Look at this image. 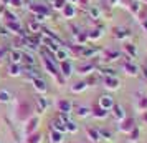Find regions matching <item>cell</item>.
Here are the masks:
<instances>
[{
	"mask_svg": "<svg viewBox=\"0 0 147 143\" xmlns=\"http://www.w3.org/2000/svg\"><path fill=\"white\" fill-rule=\"evenodd\" d=\"M8 58H10V63H18L20 65L23 62V52L18 50V48H13V50L8 52Z\"/></svg>",
	"mask_w": 147,
	"mask_h": 143,
	"instance_id": "2e32d148",
	"label": "cell"
},
{
	"mask_svg": "<svg viewBox=\"0 0 147 143\" xmlns=\"http://www.w3.org/2000/svg\"><path fill=\"white\" fill-rule=\"evenodd\" d=\"M114 98L113 95H109V93H102V95L98 98V105H99L102 110H106V112H111V108L114 107Z\"/></svg>",
	"mask_w": 147,
	"mask_h": 143,
	"instance_id": "5b68a950",
	"label": "cell"
},
{
	"mask_svg": "<svg viewBox=\"0 0 147 143\" xmlns=\"http://www.w3.org/2000/svg\"><path fill=\"white\" fill-rule=\"evenodd\" d=\"M111 113H113V118L114 122L121 123L124 118H126V112H124V107H121V105H117V103H114V107L111 108Z\"/></svg>",
	"mask_w": 147,
	"mask_h": 143,
	"instance_id": "ba28073f",
	"label": "cell"
},
{
	"mask_svg": "<svg viewBox=\"0 0 147 143\" xmlns=\"http://www.w3.org/2000/svg\"><path fill=\"white\" fill-rule=\"evenodd\" d=\"M96 65H98V63H93V62L81 63L80 67H78V73H81V75H88V73H91V72L96 70Z\"/></svg>",
	"mask_w": 147,
	"mask_h": 143,
	"instance_id": "e0dca14e",
	"label": "cell"
},
{
	"mask_svg": "<svg viewBox=\"0 0 147 143\" xmlns=\"http://www.w3.org/2000/svg\"><path fill=\"white\" fill-rule=\"evenodd\" d=\"M73 110L76 112V115L80 118H86V116L91 115V108L86 107V105H78V107H73Z\"/></svg>",
	"mask_w": 147,
	"mask_h": 143,
	"instance_id": "44dd1931",
	"label": "cell"
},
{
	"mask_svg": "<svg viewBox=\"0 0 147 143\" xmlns=\"http://www.w3.org/2000/svg\"><path fill=\"white\" fill-rule=\"evenodd\" d=\"M68 2H69V3H73V5H74V3H78L80 0H68Z\"/></svg>",
	"mask_w": 147,
	"mask_h": 143,
	"instance_id": "6f0895ef",
	"label": "cell"
},
{
	"mask_svg": "<svg viewBox=\"0 0 147 143\" xmlns=\"http://www.w3.org/2000/svg\"><path fill=\"white\" fill-rule=\"evenodd\" d=\"M134 128H136V120H134L132 116H126L119 125V131H122V133H129Z\"/></svg>",
	"mask_w": 147,
	"mask_h": 143,
	"instance_id": "52a82bcc",
	"label": "cell"
},
{
	"mask_svg": "<svg viewBox=\"0 0 147 143\" xmlns=\"http://www.w3.org/2000/svg\"><path fill=\"white\" fill-rule=\"evenodd\" d=\"M107 113H109V112L102 110V108L99 107V105H98V103H96L93 108H91V115H93L94 118H98V120H104V118L107 116Z\"/></svg>",
	"mask_w": 147,
	"mask_h": 143,
	"instance_id": "ffe728a7",
	"label": "cell"
},
{
	"mask_svg": "<svg viewBox=\"0 0 147 143\" xmlns=\"http://www.w3.org/2000/svg\"><path fill=\"white\" fill-rule=\"evenodd\" d=\"M0 35H8V30L5 27H0Z\"/></svg>",
	"mask_w": 147,
	"mask_h": 143,
	"instance_id": "f5cc1de1",
	"label": "cell"
},
{
	"mask_svg": "<svg viewBox=\"0 0 147 143\" xmlns=\"http://www.w3.org/2000/svg\"><path fill=\"white\" fill-rule=\"evenodd\" d=\"M48 3H50L51 8H55V10H63V7L68 3V0H48Z\"/></svg>",
	"mask_w": 147,
	"mask_h": 143,
	"instance_id": "836d02e7",
	"label": "cell"
},
{
	"mask_svg": "<svg viewBox=\"0 0 147 143\" xmlns=\"http://www.w3.org/2000/svg\"><path fill=\"white\" fill-rule=\"evenodd\" d=\"M30 118H32V105L27 100H22L17 108V120L22 123H27Z\"/></svg>",
	"mask_w": 147,
	"mask_h": 143,
	"instance_id": "3957f363",
	"label": "cell"
},
{
	"mask_svg": "<svg viewBox=\"0 0 147 143\" xmlns=\"http://www.w3.org/2000/svg\"><path fill=\"white\" fill-rule=\"evenodd\" d=\"M139 2H146V3H147V0H139Z\"/></svg>",
	"mask_w": 147,
	"mask_h": 143,
	"instance_id": "680465c9",
	"label": "cell"
},
{
	"mask_svg": "<svg viewBox=\"0 0 147 143\" xmlns=\"http://www.w3.org/2000/svg\"><path fill=\"white\" fill-rule=\"evenodd\" d=\"M124 57L127 58H136L137 57V47L134 43H124Z\"/></svg>",
	"mask_w": 147,
	"mask_h": 143,
	"instance_id": "d6986e66",
	"label": "cell"
},
{
	"mask_svg": "<svg viewBox=\"0 0 147 143\" xmlns=\"http://www.w3.org/2000/svg\"><path fill=\"white\" fill-rule=\"evenodd\" d=\"M56 107H58V112L60 113H66V115H71V112H73V103L69 102L68 98H60L58 103H56Z\"/></svg>",
	"mask_w": 147,
	"mask_h": 143,
	"instance_id": "8992f818",
	"label": "cell"
},
{
	"mask_svg": "<svg viewBox=\"0 0 147 143\" xmlns=\"http://www.w3.org/2000/svg\"><path fill=\"white\" fill-rule=\"evenodd\" d=\"M12 98H13V95L7 88H0V103H10Z\"/></svg>",
	"mask_w": 147,
	"mask_h": 143,
	"instance_id": "f1b7e54d",
	"label": "cell"
},
{
	"mask_svg": "<svg viewBox=\"0 0 147 143\" xmlns=\"http://www.w3.org/2000/svg\"><path fill=\"white\" fill-rule=\"evenodd\" d=\"M122 70L131 77H139L140 75V68L137 67L131 58H127V57H126V60H124V63H122Z\"/></svg>",
	"mask_w": 147,
	"mask_h": 143,
	"instance_id": "277c9868",
	"label": "cell"
},
{
	"mask_svg": "<svg viewBox=\"0 0 147 143\" xmlns=\"http://www.w3.org/2000/svg\"><path fill=\"white\" fill-rule=\"evenodd\" d=\"M136 108L140 110V112H146L147 110V95H142L140 93L139 98H137V102H136Z\"/></svg>",
	"mask_w": 147,
	"mask_h": 143,
	"instance_id": "83f0119b",
	"label": "cell"
},
{
	"mask_svg": "<svg viewBox=\"0 0 147 143\" xmlns=\"http://www.w3.org/2000/svg\"><path fill=\"white\" fill-rule=\"evenodd\" d=\"M28 10L33 14V18L38 22H43L50 15V8L45 5V3H38V2H32L28 5Z\"/></svg>",
	"mask_w": 147,
	"mask_h": 143,
	"instance_id": "6da1fadb",
	"label": "cell"
},
{
	"mask_svg": "<svg viewBox=\"0 0 147 143\" xmlns=\"http://www.w3.org/2000/svg\"><path fill=\"white\" fill-rule=\"evenodd\" d=\"M86 35H88V40H98V38L102 37V30L101 28H93V30L86 32Z\"/></svg>",
	"mask_w": 147,
	"mask_h": 143,
	"instance_id": "1f68e13d",
	"label": "cell"
},
{
	"mask_svg": "<svg viewBox=\"0 0 147 143\" xmlns=\"http://www.w3.org/2000/svg\"><path fill=\"white\" fill-rule=\"evenodd\" d=\"M84 82L88 83V87H91V85H94V83L98 82V78H96L94 75H91V77H88V80H84Z\"/></svg>",
	"mask_w": 147,
	"mask_h": 143,
	"instance_id": "f6af8a7d",
	"label": "cell"
},
{
	"mask_svg": "<svg viewBox=\"0 0 147 143\" xmlns=\"http://www.w3.org/2000/svg\"><path fill=\"white\" fill-rule=\"evenodd\" d=\"M58 68H60V73L63 75L65 80L73 75V65H71V62H68V60L60 62V67H58Z\"/></svg>",
	"mask_w": 147,
	"mask_h": 143,
	"instance_id": "30bf717a",
	"label": "cell"
},
{
	"mask_svg": "<svg viewBox=\"0 0 147 143\" xmlns=\"http://www.w3.org/2000/svg\"><path fill=\"white\" fill-rule=\"evenodd\" d=\"M38 125H40V118L38 116H32L30 120L27 122V127H25V135H32V133H35L36 131V128H38Z\"/></svg>",
	"mask_w": 147,
	"mask_h": 143,
	"instance_id": "7c38bea8",
	"label": "cell"
},
{
	"mask_svg": "<svg viewBox=\"0 0 147 143\" xmlns=\"http://www.w3.org/2000/svg\"><path fill=\"white\" fill-rule=\"evenodd\" d=\"M140 75H142V78L147 82V65H144V67H140Z\"/></svg>",
	"mask_w": 147,
	"mask_h": 143,
	"instance_id": "c3c4849f",
	"label": "cell"
},
{
	"mask_svg": "<svg viewBox=\"0 0 147 143\" xmlns=\"http://www.w3.org/2000/svg\"><path fill=\"white\" fill-rule=\"evenodd\" d=\"M30 82L33 83V88L40 93V95H43V93H47L48 92V85L47 82L41 78V77H38V78H33V80H30Z\"/></svg>",
	"mask_w": 147,
	"mask_h": 143,
	"instance_id": "8fae6325",
	"label": "cell"
},
{
	"mask_svg": "<svg viewBox=\"0 0 147 143\" xmlns=\"http://www.w3.org/2000/svg\"><path fill=\"white\" fill-rule=\"evenodd\" d=\"M86 10H88L89 18H93V20H98V18L101 17V10H99V7H96V5H89Z\"/></svg>",
	"mask_w": 147,
	"mask_h": 143,
	"instance_id": "4316f807",
	"label": "cell"
},
{
	"mask_svg": "<svg viewBox=\"0 0 147 143\" xmlns=\"http://www.w3.org/2000/svg\"><path fill=\"white\" fill-rule=\"evenodd\" d=\"M23 73V68L18 63H10L8 65V75L10 77H20Z\"/></svg>",
	"mask_w": 147,
	"mask_h": 143,
	"instance_id": "cb8c5ba5",
	"label": "cell"
},
{
	"mask_svg": "<svg viewBox=\"0 0 147 143\" xmlns=\"http://www.w3.org/2000/svg\"><path fill=\"white\" fill-rule=\"evenodd\" d=\"M140 25H142V30L147 32V17L146 18H140Z\"/></svg>",
	"mask_w": 147,
	"mask_h": 143,
	"instance_id": "681fc988",
	"label": "cell"
},
{
	"mask_svg": "<svg viewBox=\"0 0 147 143\" xmlns=\"http://www.w3.org/2000/svg\"><path fill=\"white\" fill-rule=\"evenodd\" d=\"M63 142H65V133L56 131V130L50 131V143H63Z\"/></svg>",
	"mask_w": 147,
	"mask_h": 143,
	"instance_id": "603a6c76",
	"label": "cell"
},
{
	"mask_svg": "<svg viewBox=\"0 0 147 143\" xmlns=\"http://www.w3.org/2000/svg\"><path fill=\"white\" fill-rule=\"evenodd\" d=\"M65 127H66V131H68V133H78V125H76V123L71 120V118H69L66 123H65Z\"/></svg>",
	"mask_w": 147,
	"mask_h": 143,
	"instance_id": "74e56055",
	"label": "cell"
},
{
	"mask_svg": "<svg viewBox=\"0 0 147 143\" xmlns=\"http://www.w3.org/2000/svg\"><path fill=\"white\" fill-rule=\"evenodd\" d=\"M41 22H38V20H35V18H32V20L28 22V32L32 35H36L38 32H41Z\"/></svg>",
	"mask_w": 147,
	"mask_h": 143,
	"instance_id": "7402d4cb",
	"label": "cell"
},
{
	"mask_svg": "<svg viewBox=\"0 0 147 143\" xmlns=\"http://www.w3.org/2000/svg\"><path fill=\"white\" fill-rule=\"evenodd\" d=\"M43 65H45V68H47V72L50 73V75H53L55 78H56V82L60 83V85H63L65 83V78H63V75L60 73V68L55 65V60H51L50 57H47V55H43Z\"/></svg>",
	"mask_w": 147,
	"mask_h": 143,
	"instance_id": "7a4b0ae2",
	"label": "cell"
},
{
	"mask_svg": "<svg viewBox=\"0 0 147 143\" xmlns=\"http://www.w3.org/2000/svg\"><path fill=\"white\" fill-rule=\"evenodd\" d=\"M8 7H13V8L22 7V0H10V5Z\"/></svg>",
	"mask_w": 147,
	"mask_h": 143,
	"instance_id": "bcb514c9",
	"label": "cell"
},
{
	"mask_svg": "<svg viewBox=\"0 0 147 143\" xmlns=\"http://www.w3.org/2000/svg\"><path fill=\"white\" fill-rule=\"evenodd\" d=\"M86 88H88L86 82H76L73 87H71V92H73V93H81V92H84Z\"/></svg>",
	"mask_w": 147,
	"mask_h": 143,
	"instance_id": "e575fe53",
	"label": "cell"
},
{
	"mask_svg": "<svg viewBox=\"0 0 147 143\" xmlns=\"http://www.w3.org/2000/svg\"><path fill=\"white\" fill-rule=\"evenodd\" d=\"M109 2H111V7H116L119 3V0H109Z\"/></svg>",
	"mask_w": 147,
	"mask_h": 143,
	"instance_id": "9f6ffc18",
	"label": "cell"
},
{
	"mask_svg": "<svg viewBox=\"0 0 147 143\" xmlns=\"http://www.w3.org/2000/svg\"><path fill=\"white\" fill-rule=\"evenodd\" d=\"M113 34H114V37H116L117 40H129L131 35H132L131 32H129V28H126V27H114Z\"/></svg>",
	"mask_w": 147,
	"mask_h": 143,
	"instance_id": "9c48e42d",
	"label": "cell"
},
{
	"mask_svg": "<svg viewBox=\"0 0 147 143\" xmlns=\"http://www.w3.org/2000/svg\"><path fill=\"white\" fill-rule=\"evenodd\" d=\"M69 27H71V30H73V35H74V37H78V35L81 34V28H80V27H76V25H73V23H71Z\"/></svg>",
	"mask_w": 147,
	"mask_h": 143,
	"instance_id": "7dc6e473",
	"label": "cell"
},
{
	"mask_svg": "<svg viewBox=\"0 0 147 143\" xmlns=\"http://www.w3.org/2000/svg\"><path fill=\"white\" fill-rule=\"evenodd\" d=\"M119 57H121V52H119V50H106V53H104V60L109 63V62L117 60Z\"/></svg>",
	"mask_w": 147,
	"mask_h": 143,
	"instance_id": "484cf974",
	"label": "cell"
},
{
	"mask_svg": "<svg viewBox=\"0 0 147 143\" xmlns=\"http://www.w3.org/2000/svg\"><path fill=\"white\" fill-rule=\"evenodd\" d=\"M5 55H7V48H0V62L5 58Z\"/></svg>",
	"mask_w": 147,
	"mask_h": 143,
	"instance_id": "816d5d0a",
	"label": "cell"
},
{
	"mask_svg": "<svg viewBox=\"0 0 147 143\" xmlns=\"http://www.w3.org/2000/svg\"><path fill=\"white\" fill-rule=\"evenodd\" d=\"M76 42H78V45H86V42H88L86 32H81V34L76 37Z\"/></svg>",
	"mask_w": 147,
	"mask_h": 143,
	"instance_id": "ee69618b",
	"label": "cell"
},
{
	"mask_svg": "<svg viewBox=\"0 0 147 143\" xmlns=\"http://www.w3.org/2000/svg\"><path fill=\"white\" fill-rule=\"evenodd\" d=\"M55 58H56V62H65V60H68V58H69V52H68L66 48L61 47L60 50L55 53Z\"/></svg>",
	"mask_w": 147,
	"mask_h": 143,
	"instance_id": "4dcf8cb0",
	"label": "cell"
},
{
	"mask_svg": "<svg viewBox=\"0 0 147 143\" xmlns=\"http://www.w3.org/2000/svg\"><path fill=\"white\" fill-rule=\"evenodd\" d=\"M142 120H144V123H147V110L142 112Z\"/></svg>",
	"mask_w": 147,
	"mask_h": 143,
	"instance_id": "11a10c76",
	"label": "cell"
},
{
	"mask_svg": "<svg viewBox=\"0 0 147 143\" xmlns=\"http://www.w3.org/2000/svg\"><path fill=\"white\" fill-rule=\"evenodd\" d=\"M101 48H86V45H84V48H83V53H81V57H93V55L99 53Z\"/></svg>",
	"mask_w": 147,
	"mask_h": 143,
	"instance_id": "f35d334b",
	"label": "cell"
},
{
	"mask_svg": "<svg viewBox=\"0 0 147 143\" xmlns=\"http://www.w3.org/2000/svg\"><path fill=\"white\" fill-rule=\"evenodd\" d=\"M102 83H104V87H106L107 90H117L119 88V78L114 75V77H104V80H102Z\"/></svg>",
	"mask_w": 147,
	"mask_h": 143,
	"instance_id": "5bb4252c",
	"label": "cell"
},
{
	"mask_svg": "<svg viewBox=\"0 0 147 143\" xmlns=\"http://www.w3.org/2000/svg\"><path fill=\"white\" fill-rule=\"evenodd\" d=\"M61 14H63V17L65 18H68V20H71V18H74V15H76V8H74L73 3H69L68 2L66 5L63 7V10H61Z\"/></svg>",
	"mask_w": 147,
	"mask_h": 143,
	"instance_id": "ac0fdd59",
	"label": "cell"
},
{
	"mask_svg": "<svg viewBox=\"0 0 147 143\" xmlns=\"http://www.w3.org/2000/svg\"><path fill=\"white\" fill-rule=\"evenodd\" d=\"M3 17H5V22H17L18 18H17V15L12 14L10 10H3Z\"/></svg>",
	"mask_w": 147,
	"mask_h": 143,
	"instance_id": "7bdbcfd3",
	"label": "cell"
},
{
	"mask_svg": "<svg viewBox=\"0 0 147 143\" xmlns=\"http://www.w3.org/2000/svg\"><path fill=\"white\" fill-rule=\"evenodd\" d=\"M48 108V102H47V98H43V96H36L35 98V112L38 113V115H41V113H45Z\"/></svg>",
	"mask_w": 147,
	"mask_h": 143,
	"instance_id": "4fadbf2b",
	"label": "cell"
},
{
	"mask_svg": "<svg viewBox=\"0 0 147 143\" xmlns=\"http://www.w3.org/2000/svg\"><path fill=\"white\" fill-rule=\"evenodd\" d=\"M0 3H2L3 7H8V5H10V0H0Z\"/></svg>",
	"mask_w": 147,
	"mask_h": 143,
	"instance_id": "db71d44e",
	"label": "cell"
},
{
	"mask_svg": "<svg viewBox=\"0 0 147 143\" xmlns=\"http://www.w3.org/2000/svg\"><path fill=\"white\" fill-rule=\"evenodd\" d=\"M23 62L27 63V67H35V58L32 53H25L23 52Z\"/></svg>",
	"mask_w": 147,
	"mask_h": 143,
	"instance_id": "ab89813d",
	"label": "cell"
},
{
	"mask_svg": "<svg viewBox=\"0 0 147 143\" xmlns=\"http://www.w3.org/2000/svg\"><path fill=\"white\" fill-rule=\"evenodd\" d=\"M99 135H101V140H113V133L107 128H99Z\"/></svg>",
	"mask_w": 147,
	"mask_h": 143,
	"instance_id": "60d3db41",
	"label": "cell"
},
{
	"mask_svg": "<svg viewBox=\"0 0 147 143\" xmlns=\"http://www.w3.org/2000/svg\"><path fill=\"white\" fill-rule=\"evenodd\" d=\"M40 142H41V133H38V131L28 135L27 140H25V143H40Z\"/></svg>",
	"mask_w": 147,
	"mask_h": 143,
	"instance_id": "8d00e7d4",
	"label": "cell"
},
{
	"mask_svg": "<svg viewBox=\"0 0 147 143\" xmlns=\"http://www.w3.org/2000/svg\"><path fill=\"white\" fill-rule=\"evenodd\" d=\"M96 70H98V73H101L102 77H114L116 75V72H114L111 67H106V65H96Z\"/></svg>",
	"mask_w": 147,
	"mask_h": 143,
	"instance_id": "d4e9b609",
	"label": "cell"
},
{
	"mask_svg": "<svg viewBox=\"0 0 147 143\" xmlns=\"http://www.w3.org/2000/svg\"><path fill=\"white\" fill-rule=\"evenodd\" d=\"M78 3H80L83 8H88V7H89V0H80Z\"/></svg>",
	"mask_w": 147,
	"mask_h": 143,
	"instance_id": "f907efd6",
	"label": "cell"
},
{
	"mask_svg": "<svg viewBox=\"0 0 147 143\" xmlns=\"http://www.w3.org/2000/svg\"><path fill=\"white\" fill-rule=\"evenodd\" d=\"M86 135H88V138H89V142H93V143H99V142H101L99 128H94V127H86Z\"/></svg>",
	"mask_w": 147,
	"mask_h": 143,
	"instance_id": "9a60e30c",
	"label": "cell"
},
{
	"mask_svg": "<svg viewBox=\"0 0 147 143\" xmlns=\"http://www.w3.org/2000/svg\"><path fill=\"white\" fill-rule=\"evenodd\" d=\"M51 130H56V131H61V133H66V127H65V123L60 122L58 118H53V120H51Z\"/></svg>",
	"mask_w": 147,
	"mask_h": 143,
	"instance_id": "f546056e",
	"label": "cell"
},
{
	"mask_svg": "<svg viewBox=\"0 0 147 143\" xmlns=\"http://www.w3.org/2000/svg\"><path fill=\"white\" fill-rule=\"evenodd\" d=\"M139 135H140V131H139V128L136 127L134 130L129 131V142H137V140H139Z\"/></svg>",
	"mask_w": 147,
	"mask_h": 143,
	"instance_id": "b9f144b4",
	"label": "cell"
},
{
	"mask_svg": "<svg viewBox=\"0 0 147 143\" xmlns=\"http://www.w3.org/2000/svg\"><path fill=\"white\" fill-rule=\"evenodd\" d=\"M127 8L131 10V14L139 15V12H140V2H139V0H132V2L127 5Z\"/></svg>",
	"mask_w": 147,
	"mask_h": 143,
	"instance_id": "d590c367",
	"label": "cell"
},
{
	"mask_svg": "<svg viewBox=\"0 0 147 143\" xmlns=\"http://www.w3.org/2000/svg\"><path fill=\"white\" fill-rule=\"evenodd\" d=\"M25 73H27V78H28V80H33V78H38V77H41L40 72H38L35 67H27V68H25Z\"/></svg>",
	"mask_w": 147,
	"mask_h": 143,
	"instance_id": "d6a6232c",
	"label": "cell"
}]
</instances>
